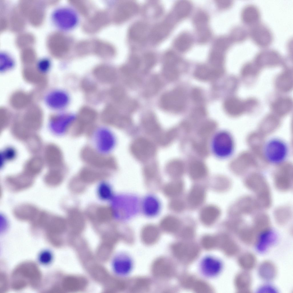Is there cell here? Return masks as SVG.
Segmentation results:
<instances>
[{
    "label": "cell",
    "mask_w": 293,
    "mask_h": 293,
    "mask_svg": "<svg viewBox=\"0 0 293 293\" xmlns=\"http://www.w3.org/2000/svg\"><path fill=\"white\" fill-rule=\"evenodd\" d=\"M50 18L53 25L58 30L63 32L74 29L78 25L80 19L76 10L67 5L55 8L51 13Z\"/></svg>",
    "instance_id": "1"
},
{
    "label": "cell",
    "mask_w": 293,
    "mask_h": 293,
    "mask_svg": "<svg viewBox=\"0 0 293 293\" xmlns=\"http://www.w3.org/2000/svg\"><path fill=\"white\" fill-rule=\"evenodd\" d=\"M262 150L264 158L268 163L278 165L284 163L290 153L288 143L282 138L277 137L271 138L264 143Z\"/></svg>",
    "instance_id": "2"
},
{
    "label": "cell",
    "mask_w": 293,
    "mask_h": 293,
    "mask_svg": "<svg viewBox=\"0 0 293 293\" xmlns=\"http://www.w3.org/2000/svg\"><path fill=\"white\" fill-rule=\"evenodd\" d=\"M210 144L212 153L220 159L230 157L235 149V142L233 135L225 130H219L215 133L212 138Z\"/></svg>",
    "instance_id": "3"
},
{
    "label": "cell",
    "mask_w": 293,
    "mask_h": 293,
    "mask_svg": "<svg viewBox=\"0 0 293 293\" xmlns=\"http://www.w3.org/2000/svg\"><path fill=\"white\" fill-rule=\"evenodd\" d=\"M244 184L246 187L256 195V200L260 208L267 209L272 202L269 186L267 181L260 177L247 179Z\"/></svg>",
    "instance_id": "4"
},
{
    "label": "cell",
    "mask_w": 293,
    "mask_h": 293,
    "mask_svg": "<svg viewBox=\"0 0 293 293\" xmlns=\"http://www.w3.org/2000/svg\"><path fill=\"white\" fill-rule=\"evenodd\" d=\"M134 261L128 252L120 251L112 256L110 262L111 269L113 273L120 277H126L131 274L134 267Z\"/></svg>",
    "instance_id": "5"
},
{
    "label": "cell",
    "mask_w": 293,
    "mask_h": 293,
    "mask_svg": "<svg viewBox=\"0 0 293 293\" xmlns=\"http://www.w3.org/2000/svg\"><path fill=\"white\" fill-rule=\"evenodd\" d=\"M248 37L258 46L266 48L272 42L273 36L270 29L260 21L249 26Z\"/></svg>",
    "instance_id": "6"
},
{
    "label": "cell",
    "mask_w": 293,
    "mask_h": 293,
    "mask_svg": "<svg viewBox=\"0 0 293 293\" xmlns=\"http://www.w3.org/2000/svg\"><path fill=\"white\" fill-rule=\"evenodd\" d=\"M253 61L261 69L283 65L285 63L284 58L279 52L267 48L258 52Z\"/></svg>",
    "instance_id": "7"
},
{
    "label": "cell",
    "mask_w": 293,
    "mask_h": 293,
    "mask_svg": "<svg viewBox=\"0 0 293 293\" xmlns=\"http://www.w3.org/2000/svg\"><path fill=\"white\" fill-rule=\"evenodd\" d=\"M185 100L183 91L176 88L163 94L161 98L160 104L165 110L179 111L183 109Z\"/></svg>",
    "instance_id": "8"
},
{
    "label": "cell",
    "mask_w": 293,
    "mask_h": 293,
    "mask_svg": "<svg viewBox=\"0 0 293 293\" xmlns=\"http://www.w3.org/2000/svg\"><path fill=\"white\" fill-rule=\"evenodd\" d=\"M224 108L228 114L237 115L254 110L255 103L252 98L242 100L236 97H231L225 100Z\"/></svg>",
    "instance_id": "9"
},
{
    "label": "cell",
    "mask_w": 293,
    "mask_h": 293,
    "mask_svg": "<svg viewBox=\"0 0 293 293\" xmlns=\"http://www.w3.org/2000/svg\"><path fill=\"white\" fill-rule=\"evenodd\" d=\"M96 133L94 140L98 151L103 154L110 153L115 144V138L113 133L110 129L104 127L100 128Z\"/></svg>",
    "instance_id": "10"
},
{
    "label": "cell",
    "mask_w": 293,
    "mask_h": 293,
    "mask_svg": "<svg viewBox=\"0 0 293 293\" xmlns=\"http://www.w3.org/2000/svg\"><path fill=\"white\" fill-rule=\"evenodd\" d=\"M69 98L67 93L59 89L52 90L46 94L44 101L47 106L53 110H60L67 105Z\"/></svg>",
    "instance_id": "11"
},
{
    "label": "cell",
    "mask_w": 293,
    "mask_h": 293,
    "mask_svg": "<svg viewBox=\"0 0 293 293\" xmlns=\"http://www.w3.org/2000/svg\"><path fill=\"white\" fill-rule=\"evenodd\" d=\"M34 177L25 172L7 177L5 184L8 189L13 192H18L28 189L33 184Z\"/></svg>",
    "instance_id": "12"
},
{
    "label": "cell",
    "mask_w": 293,
    "mask_h": 293,
    "mask_svg": "<svg viewBox=\"0 0 293 293\" xmlns=\"http://www.w3.org/2000/svg\"><path fill=\"white\" fill-rule=\"evenodd\" d=\"M260 208L256 199L247 195L237 200L233 207L231 212L234 215L240 217L242 215L251 214Z\"/></svg>",
    "instance_id": "13"
},
{
    "label": "cell",
    "mask_w": 293,
    "mask_h": 293,
    "mask_svg": "<svg viewBox=\"0 0 293 293\" xmlns=\"http://www.w3.org/2000/svg\"><path fill=\"white\" fill-rule=\"evenodd\" d=\"M40 210L35 206L28 203L17 206L13 210L15 217L19 220L32 222L36 219Z\"/></svg>",
    "instance_id": "14"
},
{
    "label": "cell",
    "mask_w": 293,
    "mask_h": 293,
    "mask_svg": "<svg viewBox=\"0 0 293 293\" xmlns=\"http://www.w3.org/2000/svg\"><path fill=\"white\" fill-rule=\"evenodd\" d=\"M275 86L277 90L283 93L289 92L293 88V70L290 67H285L275 80Z\"/></svg>",
    "instance_id": "15"
},
{
    "label": "cell",
    "mask_w": 293,
    "mask_h": 293,
    "mask_svg": "<svg viewBox=\"0 0 293 293\" xmlns=\"http://www.w3.org/2000/svg\"><path fill=\"white\" fill-rule=\"evenodd\" d=\"M241 15L243 22L249 26L260 21L261 18L259 9L252 4L247 5L243 8Z\"/></svg>",
    "instance_id": "16"
},
{
    "label": "cell",
    "mask_w": 293,
    "mask_h": 293,
    "mask_svg": "<svg viewBox=\"0 0 293 293\" xmlns=\"http://www.w3.org/2000/svg\"><path fill=\"white\" fill-rule=\"evenodd\" d=\"M223 69L210 68L205 66L200 65L196 68L194 75L199 80L207 81L217 78L223 74Z\"/></svg>",
    "instance_id": "17"
},
{
    "label": "cell",
    "mask_w": 293,
    "mask_h": 293,
    "mask_svg": "<svg viewBox=\"0 0 293 293\" xmlns=\"http://www.w3.org/2000/svg\"><path fill=\"white\" fill-rule=\"evenodd\" d=\"M270 106L274 112L280 115L284 114L292 110V100L288 96L279 97L272 102Z\"/></svg>",
    "instance_id": "18"
},
{
    "label": "cell",
    "mask_w": 293,
    "mask_h": 293,
    "mask_svg": "<svg viewBox=\"0 0 293 293\" xmlns=\"http://www.w3.org/2000/svg\"><path fill=\"white\" fill-rule=\"evenodd\" d=\"M252 281V276L249 273L246 271L239 272L235 280V285L238 292H250Z\"/></svg>",
    "instance_id": "19"
},
{
    "label": "cell",
    "mask_w": 293,
    "mask_h": 293,
    "mask_svg": "<svg viewBox=\"0 0 293 293\" xmlns=\"http://www.w3.org/2000/svg\"><path fill=\"white\" fill-rule=\"evenodd\" d=\"M270 221L268 215L265 213H260L256 215L253 221V230L258 235L270 230Z\"/></svg>",
    "instance_id": "20"
},
{
    "label": "cell",
    "mask_w": 293,
    "mask_h": 293,
    "mask_svg": "<svg viewBox=\"0 0 293 293\" xmlns=\"http://www.w3.org/2000/svg\"><path fill=\"white\" fill-rule=\"evenodd\" d=\"M259 276L264 280L271 281L276 276L277 270L274 264L271 261L265 260L259 265L258 270Z\"/></svg>",
    "instance_id": "21"
},
{
    "label": "cell",
    "mask_w": 293,
    "mask_h": 293,
    "mask_svg": "<svg viewBox=\"0 0 293 293\" xmlns=\"http://www.w3.org/2000/svg\"><path fill=\"white\" fill-rule=\"evenodd\" d=\"M220 214V210L218 207L213 205H208L205 207L201 210L200 218L204 224L210 225L215 221Z\"/></svg>",
    "instance_id": "22"
},
{
    "label": "cell",
    "mask_w": 293,
    "mask_h": 293,
    "mask_svg": "<svg viewBox=\"0 0 293 293\" xmlns=\"http://www.w3.org/2000/svg\"><path fill=\"white\" fill-rule=\"evenodd\" d=\"M205 197L204 189L201 187L195 185L191 189L188 196L189 203L194 206L200 205L203 202Z\"/></svg>",
    "instance_id": "23"
},
{
    "label": "cell",
    "mask_w": 293,
    "mask_h": 293,
    "mask_svg": "<svg viewBox=\"0 0 293 293\" xmlns=\"http://www.w3.org/2000/svg\"><path fill=\"white\" fill-rule=\"evenodd\" d=\"M261 70L253 61L248 62L243 66L241 71V76L243 79L252 80L258 77Z\"/></svg>",
    "instance_id": "24"
},
{
    "label": "cell",
    "mask_w": 293,
    "mask_h": 293,
    "mask_svg": "<svg viewBox=\"0 0 293 293\" xmlns=\"http://www.w3.org/2000/svg\"><path fill=\"white\" fill-rule=\"evenodd\" d=\"M237 233L240 239L244 243L251 245L256 243L258 235L252 227H249L245 225Z\"/></svg>",
    "instance_id": "25"
},
{
    "label": "cell",
    "mask_w": 293,
    "mask_h": 293,
    "mask_svg": "<svg viewBox=\"0 0 293 293\" xmlns=\"http://www.w3.org/2000/svg\"><path fill=\"white\" fill-rule=\"evenodd\" d=\"M95 76L99 81L105 83H110L116 78L115 71L113 69L106 67L96 69L94 71Z\"/></svg>",
    "instance_id": "26"
},
{
    "label": "cell",
    "mask_w": 293,
    "mask_h": 293,
    "mask_svg": "<svg viewBox=\"0 0 293 293\" xmlns=\"http://www.w3.org/2000/svg\"><path fill=\"white\" fill-rule=\"evenodd\" d=\"M290 208L287 206H281L277 208L274 211L275 219L278 224L283 225L287 223L292 216Z\"/></svg>",
    "instance_id": "27"
},
{
    "label": "cell",
    "mask_w": 293,
    "mask_h": 293,
    "mask_svg": "<svg viewBox=\"0 0 293 293\" xmlns=\"http://www.w3.org/2000/svg\"><path fill=\"white\" fill-rule=\"evenodd\" d=\"M239 266L243 269L248 270L253 269L257 262L256 256L250 252L244 253L239 256L238 260Z\"/></svg>",
    "instance_id": "28"
},
{
    "label": "cell",
    "mask_w": 293,
    "mask_h": 293,
    "mask_svg": "<svg viewBox=\"0 0 293 293\" xmlns=\"http://www.w3.org/2000/svg\"><path fill=\"white\" fill-rule=\"evenodd\" d=\"M13 58L8 53L2 51L0 53V72L3 73L12 70L15 66Z\"/></svg>",
    "instance_id": "29"
},
{
    "label": "cell",
    "mask_w": 293,
    "mask_h": 293,
    "mask_svg": "<svg viewBox=\"0 0 293 293\" xmlns=\"http://www.w3.org/2000/svg\"><path fill=\"white\" fill-rule=\"evenodd\" d=\"M231 33V39L232 42L241 43L248 37V29L243 26L238 25L233 28Z\"/></svg>",
    "instance_id": "30"
},
{
    "label": "cell",
    "mask_w": 293,
    "mask_h": 293,
    "mask_svg": "<svg viewBox=\"0 0 293 293\" xmlns=\"http://www.w3.org/2000/svg\"><path fill=\"white\" fill-rule=\"evenodd\" d=\"M175 60L167 61L165 64L163 70V73L166 78L173 80L178 76V72L175 66Z\"/></svg>",
    "instance_id": "31"
},
{
    "label": "cell",
    "mask_w": 293,
    "mask_h": 293,
    "mask_svg": "<svg viewBox=\"0 0 293 293\" xmlns=\"http://www.w3.org/2000/svg\"><path fill=\"white\" fill-rule=\"evenodd\" d=\"M274 238L271 230L259 235L256 242L258 250L260 251L266 250L273 241Z\"/></svg>",
    "instance_id": "32"
},
{
    "label": "cell",
    "mask_w": 293,
    "mask_h": 293,
    "mask_svg": "<svg viewBox=\"0 0 293 293\" xmlns=\"http://www.w3.org/2000/svg\"><path fill=\"white\" fill-rule=\"evenodd\" d=\"M63 176L59 171L52 170L45 175L44 179L45 183L51 187H56L59 185L63 180Z\"/></svg>",
    "instance_id": "33"
},
{
    "label": "cell",
    "mask_w": 293,
    "mask_h": 293,
    "mask_svg": "<svg viewBox=\"0 0 293 293\" xmlns=\"http://www.w3.org/2000/svg\"><path fill=\"white\" fill-rule=\"evenodd\" d=\"M52 62L47 57H43L37 62L36 67L37 70L42 74H45L49 72L52 66Z\"/></svg>",
    "instance_id": "34"
},
{
    "label": "cell",
    "mask_w": 293,
    "mask_h": 293,
    "mask_svg": "<svg viewBox=\"0 0 293 293\" xmlns=\"http://www.w3.org/2000/svg\"><path fill=\"white\" fill-rule=\"evenodd\" d=\"M96 216L100 222H106L110 220L112 216V211L109 207H101L97 211Z\"/></svg>",
    "instance_id": "35"
},
{
    "label": "cell",
    "mask_w": 293,
    "mask_h": 293,
    "mask_svg": "<svg viewBox=\"0 0 293 293\" xmlns=\"http://www.w3.org/2000/svg\"><path fill=\"white\" fill-rule=\"evenodd\" d=\"M160 85V82L158 78L154 77L151 80L146 87V94L151 95L155 93L158 90Z\"/></svg>",
    "instance_id": "36"
},
{
    "label": "cell",
    "mask_w": 293,
    "mask_h": 293,
    "mask_svg": "<svg viewBox=\"0 0 293 293\" xmlns=\"http://www.w3.org/2000/svg\"><path fill=\"white\" fill-rule=\"evenodd\" d=\"M98 194L102 199L105 200L109 199L111 195V191L110 187L106 184H102L99 187Z\"/></svg>",
    "instance_id": "37"
},
{
    "label": "cell",
    "mask_w": 293,
    "mask_h": 293,
    "mask_svg": "<svg viewBox=\"0 0 293 293\" xmlns=\"http://www.w3.org/2000/svg\"><path fill=\"white\" fill-rule=\"evenodd\" d=\"M110 94L113 99L117 102L122 100L124 96L123 90L119 87L113 88L111 91Z\"/></svg>",
    "instance_id": "38"
},
{
    "label": "cell",
    "mask_w": 293,
    "mask_h": 293,
    "mask_svg": "<svg viewBox=\"0 0 293 293\" xmlns=\"http://www.w3.org/2000/svg\"><path fill=\"white\" fill-rule=\"evenodd\" d=\"M183 189V184L181 182H178L172 184L169 188V193L172 195H175L180 193Z\"/></svg>",
    "instance_id": "39"
},
{
    "label": "cell",
    "mask_w": 293,
    "mask_h": 293,
    "mask_svg": "<svg viewBox=\"0 0 293 293\" xmlns=\"http://www.w3.org/2000/svg\"><path fill=\"white\" fill-rule=\"evenodd\" d=\"M191 96L193 101L196 103L200 102L202 100L201 92L198 88L193 89L191 91Z\"/></svg>",
    "instance_id": "40"
},
{
    "label": "cell",
    "mask_w": 293,
    "mask_h": 293,
    "mask_svg": "<svg viewBox=\"0 0 293 293\" xmlns=\"http://www.w3.org/2000/svg\"><path fill=\"white\" fill-rule=\"evenodd\" d=\"M82 85L83 88L85 90L88 91L94 90L96 87V86L93 82L88 80H85L83 81Z\"/></svg>",
    "instance_id": "41"
},
{
    "label": "cell",
    "mask_w": 293,
    "mask_h": 293,
    "mask_svg": "<svg viewBox=\"0 0 293 293\" xmlns=\"http://www.w3.org/2000/svg\"><path fill=\"white\" fill-rule=\"evenodd\" d=\"M173 207L175 210L178 211H181L184 209V205L181 201L177 200L173 202Z\"/></svg>",
    "instance_id": "42"
}]
</instances>
